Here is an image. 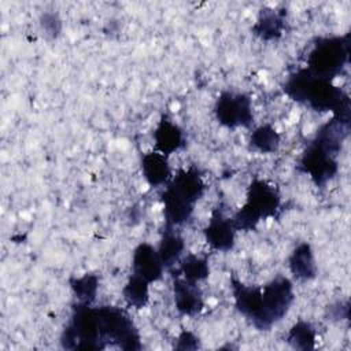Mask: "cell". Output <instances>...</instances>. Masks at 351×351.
<instances>
[{
  "instance_id": "1",
  "label": "cell",
  "mask_w": 351,
  "mask_h": 351,
  "mask_svg": "<svg viewBox=\"0 0 351 351\" xmlns=\"http://www.w3.org/2000/svg\"><path fill=\"white\" fill-rule=\"evenodd\" d=\"M284 92L292 100L308 106L314 111H330L335 118L350 122L348 95L335 86L330 80L317 77L306 67L299 69L287 78Z\"/></svg>"
},
{
  "instance_id": "2",
  "label": "cell",
  "mask_w": 351,
  "mask_h": 351,
  "mask_svg": "<svg viewBox=\"0 0 351 351\" xmlns=\"http://www.w3.org/2000/svg\"><path fill=\"white\" fill-rule=\"evenodd\" d=\"M280 204L278 189L265 180L254 178L248 185L244 204L232 217L233 226L236 230H255L262 219L276 215Z\"/></svg>"
},
{
  "instance_id": "3",
  "label": "cell",
  "mask_w": 351,
  "mask_h": 351,
  "mask_svg": "<svg viewBox=\"0 0 351 351\" xmlns=\"http://www.w3.org/2000/svg\"><path fill=\"white\" fill-rule=\"evenodd\" d=\"M350 58V33L344 36L319 37L307 55V67L314 75L333 80L339 75Z\"/></svg>"
},
{
  "instance_id": "4",
  "label": "cell",
  "mask_w": 351,
  "mask_h": 351,
  "mask_svg": "<svg viewBox=\"0 0 351 351\" xmlns=\"http://www.w3.org/2000/svg\"><path fill=\"white\" fill-rule=\"evenodd\" d=\"M100 341L103 348L117 346L122 350H140V333L129 314L115 306L96 307Z\"/></svg>"
},
{
  "instance_id": "5",
  "label": "cell",
  "mask_w": 351,
  "mask_h": 351,
  "mask_svg": "<svg viewBox=\"0 0 351 351\" xmlns=\"http://www.w3.org/2000/svg\"><path fill=\"white\" fill-rule=\"evenodd\" d=\"M293 284L289 278L278 276L262 287V302L258 314L251 319L259 330H269L281 321L293 303Z\"/></svg>"
},
{
  "instance_id": "6",
  "label": "cell",
  "mask_w": 351,
  "mask_h": 351,
  "mask_svg": "<svg viewBox=\"0 0 351 351\" xmlns=\"http://www.w3.org/2000/svg\"><path fill=\"white\" fill-rule=\"evenodd\" d=\"M217 121L228 128H250L254 121L252 103L248 95L223 90L214 106Z\"/></svg>"
},
{
  "instance_id": "7",
  "label": "cell",
  "mask_w": 351,
  "mask_h": 351,
  "mask_svg": "<svg viewBox=\"0 0 351 351\" xmlns=\"http://www.w3.org/2000/svg\"><path fill=\"white\" fill-rule=\"evenodd\" d=\"M299 170L307 174L317 186H325L337 170V156H333L310 141L299 160Z\"/></svg>"
},
{
  "instance_id": "8",
  "label": "cell",
  "mask_w": 351,
  "mask_h": 351,
  "mask_svg": "<svg viewBox=\"0 0 351 351\" xmlns=\"http://www.w3.org/2000/svg\"><path fill=\"white\" fill-rule=\"evenodd\" d=\"M166 191L195 207L206 192V184L200 170L191 166L188 169H180L176 176H171L170 181L166 184Z\"/></svg>"
},
{
  "instance_id": "9",
  "label": "cell",
  "mask_w": 351,
  "mask_h": 351,
  "mask_svg": "<svg viewBox=\"0 0 351 351\" xmlns=\"http://www.w3.org/2000/svg\"><path fill=\"white\" fill-rule=\"evenodd\" d=\"M236 228L233 226L232 218L226 217L222 208L217 207L211 211L207 226L204 228V239L207 244L221 252H228L233 250L236 240Z\"/></svg>"
},
{
  "instance_id": "10",
  "label": "cell",
  "mask_w": 351,
  "mask_h": 351,
  "mask_svg": "<svg viewBox=\"0 0 351 351\" xmlns=\"http://www.w3.org/2000/svg\"><path fill=\"white\" fill-rule=\"evenodd\" d=\"M165 266L160 261L158 250L149 243H140L132 256L133 274L144 278L147 282H156L163 276Z\"/></svg>"
},
{
  "instance_id": "11",
  "label": "cell",
  "mask_w": 351,
  "mask_h": 351,
  "mask_svg": "<svg viewBox=\"0 0 351 351\" xmlns=\"http://www.w3.org/2000/svg\"><path fill=\"white\" fill-rule=\"evenodd\" d=\"M173 293L176 308L181 315L193 317L204 307L203 293L199 285L186 281L181 276H174L173 278Z\"/></svg>"
},
{
  "instance_id": "12",
  "label": "cell",
  "mask_w": 351,
  "mask_h": 351,
  "mask_svg": "<svg viewBox=\"0 0 351 351\" xmlns=\"http://www.w3.org/2000/svg\"><path fill=\"white\" fill-rule=\"evenodd\" d=\"M155 151L169 156L185 145V137L182 129L174 123L169 117L163 115L158 122L154 133Z\"/></svg>"
},
{
  "instance_id": "13",
  "label": "cell",
  "mask_w": 351,
  "mask_h": 351,
  "mask_svg": "<svg viewBox=\"0 0 351 351\" xmlns=\"http://www.w3.org/2000/svg\"><path fill=\"white\" fill-rule=\"evenodd\" d=\"M230 285L236 310L251 321L261 308L262 287L245 285L236 277H232Z\"/></svg>"
},
{
  "instance_id": "14",
  "label": "cell",
  "mask_w": 351,
  "mask_h": 351,
  "mask_svg": "<svg viewBox=\"0 0 351 351\" xmlns=\"http://www.w3.org/2000/svg\"><path fill=\"white\" fill-rule=\"evenodd\" d=\"M141 173L149 186L166 185L171 178V169L167 156L158 151L147 152L141 158Z\"/></svg>"
},
{
  "instance_id": "15",
  "label": "cell",
  "mask_w": 351,
  "mask_h": 351,
  "mask_svg": "<svg viewBox=\"0 0 351 351\" xmlns=\"http://www.w3.org/2000/svg\"><path fill=\"white\" fill-rule=\"evenodd\" d=\"M285 29V11L273 8H262L256 22L252 26V33L261 40L271 41L282 36Z\"/></svg>"
},
{
  "instance_id": "16",
  "label": "cell",
  "mask_w": 351,
  "mask_h": 351,
  "mask_svg": "<svg viewBox=\"0 0 351 351\" xmlns=\"http://www.w3.org/2000/svg\"><path fill=\"white\" fill-rule=\"evenodd\" d=\"M292 276L299 281H310L317 276V265L313 248L308 243L299 244L288 258Z\"/></svg>"
},
{
  "instance_id": "17",
  "label": "cell",
  "mask_w": 351,
  "mask_h": 351,
  "mask_svg": "<svg viewBox=\"0 0 351 351\" xmlns=\"http://www.w3.org/2000/svg\"><path fill=\"white\" fill-rule=\"evenodd\" d=\"M156 250L165 269H171L180 261L185 250V241L174 226L165 223L162 237Z\"/></svg>"
},
{
  "instance_id": "18",
  "label": "cell",
  "mask_w": 351,
  "mask_h": 351,
  "mask_svg": "<svg viewBox=\"0 0 351 351\" xmlns=\"http://www.w3.org/2000/svg\"><path fill=\"white\" fill-rule=\"evenodd\" d=\"M122 296L129 307L144 308L149 302V282L132 274L122 288Z\"/></svg>"
},
{
  "instance_id": "19",
  "label": "cell",
  "mask_w": 351,
  "mask_h": 351,
  "mask_svg": "<svg viewBox=\"0 0 351 351\" xmlns=\"http://www.w3.org/2000/svg\"><path fill=\"white\" fill-rule=\"evenodd\" d=\"M280 133L269 123L259 125L250 136V147L261 154H274L280 147Z\"/></svg>"
},
{
  "instance_id": "20",
  "label": "cell",
  "mask_w": 351,
  "mask_h": 351,
  "mask_svg": "<svg viewBox=\"0 0 351 351\" xmlns=\"http://www.w3.org/2000/svg\"><path fill=\"white\" fill-rule=\"evenodd\" d=\"M182 278H185L189 282H200L208 278L210 274V266L207 258L195 255V254H188L185 258H182L181 265L178 271Z\"/></svg>"
},
{
  "instance_id": "21",
  "label": "cell",
  "mask_w": 351,
  "mask_h": 351,
  "mask_svg": "<svg viewBox=\"0 0 351 351\" xmlns=\"http://www.w3.org/2000/svg\"><path fill=\"white\" fill-rule=\"evenodd\" d=\"M69 285L78 303L92 304L99 289V277L93 273H86L81 277H70Z\"/></svg>"
},
{
  "instance_id": "22",
  "label": "cell",
  "mask_w": 351,
  "mask_h": 351,
  "mask_svg": "<svg viewBox=\"0 0 351 351\" xmlns=\"http://www.w3.org/2000/svg\"><path fill=\"white\" fill-rule=\"evenodd\" d=\"M315 329L314 326L307 321H298L292 325V328L288 332L287 341L292 348L296 350H313L315 347Z\"/></svg>"
},
{
  "instance_id": "23",
  "label": "cell",
  "mask_w": 351,
  "mask_h": 351,
  "mask_svg": "<svg viewBox=\"0 0 351 351\" xmlns=\"http://www.w3.org/2000/svg\"><path fill=\"white\" fill-rule=\"evenodd\" d=\"M174 348L176 350H197L200 348L199 337L191 330H182L176 339Z\"/></svg>"
},
{
  "instance_id": "24",
  "label": "cell",
  "mask_w": 351,
  "mask_h": 351,
  "mask_svg": "<svg viewBox=\"0 0 351 351\" xmlns=\"http://www.w3.org/2000/svg\"><path fill=\"white\" fill-rule=\"evenodd\" d=\"M41 26L44 27V30L51 36V37H56L62 29V22L58 16V14L53 12H45L41 16Z\"/></svg>"
}]
</instances>
